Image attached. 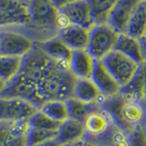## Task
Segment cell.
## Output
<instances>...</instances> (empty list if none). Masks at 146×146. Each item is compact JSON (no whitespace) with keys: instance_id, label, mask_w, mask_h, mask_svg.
I'll return each mask as SVG.
<instances>
[{"instance_id":"obj_1","label":"cell","mask_w":146,"mask_h":146,"mask_svg":"<svg viewBox=\"0 0 146 146\" xmlns=\"http://www.w3.org/2000/svg\"><path fill=\"white\" fill-rule=\"evenodd\" d=\"M115 121L123 130L132 133L143 128L146 118V109L143 102L122 94L107 99L102 105Z\"/></svg>"},{"instance_id":"obj_2","label":"cell","mask_w":146,"mask_h":146,"mask_svg":"<svg viewBox=\"0 0 146 146\" xmlns=\"http://www.w3.org/2000/svg\"><path fill=\"white\" fill-rule=\"evenodd\" d=\"M76 80L70 63L58 62V66L36 84L38 95L44 103L50 100L67 102L73 98Z\"/></svg>"},{"instance_id":"obj_3","label":"cell","mask_w":146,"mask_h":146,"mask_svg":"<svg viewBox=\"0 0 146 146\" xmlns=\"http://www.w3.org/2000/svg\"><path fill=\"white\" fill-rule=\"evenodd\" d=\"M29 26L46 33H51L54 36L58 35V21L60 17V11L55 1H29Z\"/></svg>"},{"instance_id":"obj_4","label":"cell","mask_w":146,"mask_h":146,"mask_svg":"<svg viewBox=\"0 0 146 146\" xmlns=\"http://www.w3.org/2000/svg\"><path fill=\"white\" fill-rule=\"evenodd\" d=\"M120 34L109 25L95 26L90 31L87 50L96 60H102L116 48Z\"/></svg>"},{"instance_id":"obj_5","label":"cell","mask_w":146,"mask_h":146,"mask_svg":"<svg viewBox=\"0 0 146 146\" xmlns=\"http://www.w3.org/2000/svg\"><path fill=\"white\" fill-rule=\"evenodd\" d=\"M102 62L121 87L129 83L141 66L116 49L105 57Z\"/></svg>"},{"instance_id":"obj_6","label":"cell","mask_w":146,"mask_h":146,"mask_svg":"<svg viewBox=\"0 0 146 146\" xmlns=\"http://www.w3.org/2000/svg\"><path fill=\"white\" fill-rule=\"evenodd\" d=\"M2 56L24 58L36 46L29 34L14 29H0Z\"/></svg>"},{"instance_id":"obj_7","label":"cell","mask_w":146,"mask_h":146,"mask_svg":"<svg viewBox=\"0 0 146 146\" xmlns=\"http://www.w3.org/2000/svg\"><path fill=\"white\" fill-rule=\"evenodd\" d=\"M29 25V1L0 0V29L6 27Z\"/></svg>"},{"instance_id":"obj_8","label":"cell","mask_w":146,"mask_h":146,"mask_svg":"<svg viewBox=\"0 0 146 146\" xmlns=\"http://www.w3.org/2000/svg\"><path fill=\"white\" fill-rule=\"evenodd\" d=\"M59 11L67 18L70 25L92 29V21L89 1H63L56 2Z\"/></svg>"},{"instance_id":"obj_9","label":"cell","mask_w":146,"mask_h":146,"mask_svg":"<svg viewBox=\"0 0 146 146\" xmlns=\"http://www.w3.org/2000/svg\"><path fill=\"white\" fill-rule=\"evenodd\" d=\"M82 123L86 131L84 141H92L107 133L115 121L106 110L100 106L91 111Z\"/></svg>"},{"instance_id":"obj_10","label":"cell","mask_w":146,"mask_h":146,"mask_svg":"<svg viewBox=\"0 0 146 146\" xmlns=\"http://www.w3.org/2000/svg\"><path fill=\"white\" fill-rule=\"evenodd\" d=\"M0 97L23 99L35 105L38 110L44 104L38 95L36 85L21 75H18L15 80L7 84V89Z\"/></svg>"},{"instance_id":"obj_11","label":"cell","mask_w":146,"mask_h":146,"mask_svg":"<svg viewBox=\"0 0 146 146\" xmlns=\"http://www.w3.org/2000/svg\"><path fill=\"white\" fill-rule=\"evenodd\" d=\"M29 121H0V146H27Z\"/></svg>"},{"instance_id":"obj_12","label":"cell","mask_w":146,"mask_h":146,"mask_svg":"<svg viewBox=\"0 0 146 146\" xmlns=\"http://www.w3.org/2000/svg\"><path fill=\"white\" fill-rule=\"evenodd\" d=\"M138 1L119 0L116 1L110 16L108 25L119 34H126L132 12Z\"/></svg>"},{"instance_id":"obj_13","label":"cell","mask_w":146,"mask_h":146,"mask_svg":"<svg viewBox=\"0 0 146 146\" xmlns=\"http://www.w3.org/2000/svg\"><path fill=\"white\" fill-rule=\"evenodd\" d=\"M91 80L106 99L115 97L121 92V85L109 72L102 60H96Z\"/></svg>"},{"instance_id":"obj_14","label":"cell","mask_w":146,"mask_h":146,"mask_svg":"<svg viewBox=\"0 0 146 146\" xmlns=\"http://www.w3.org/2000/svg\"><path fill=\"white\" fill-rule=\"evenodd\" d=\"M73 98L86 104L99 106H102L107 100L91 79H77Z\"/></svg>"},{"instance_id":"obj_15","label":"cell","mask_w":146,"mask_h":146,"mask_svg":"<svg viewBox=\"0 0 146 146\" xmlns=\"http://www.w3.org/2000/svg\"><path fill=\"white\" fill-rule=\"evenodd\" d=\"M6 99V113L5 121H29L38 111L35 105L27 100L19 98H5Z\"/></svg>"},{"instance_id":"obj_16","label":"cell","mask_w":146,"mask_h":146,"mask_svg":"<svg viewBox=\"0 0 146 146\" xmlns=\"http://www.w3.org/2000/svg\"><path fill=\"white\" fill-rule=\"evenodd\" d=\"M96 59L87 49L74 50L70 58V71L76 79H91Z\"/></svg>"},{"instance_id":"obj_17","label":"cell","mask_w":146,"mask_h":146,"mask_svg":"<svg viewBox=\"0 0 146 146\" xmlns=\"http://www.w3.org/2000/svg\"><path fill=\"white\" fill-rule=\"evenodd\" d=\"M90 29L85 27L70 25L58 32V38L72 51L87 49L90 40Z\"/></svg>"},{"instance_id":"obj_18","label":"cell","mask_w":146,"mask_h":146,"mask_svg":"<svg viewBox=\"0 0 146 146\" xmlns=\"http://www.w3.org/2000/svg\"><path fill=\"white\" fill-rule=\"evenodd\" d=\"M86 131L83 123L72 119H68L61 123L58 130L56 140L64 146L81 143L85 140Z\"/></svg>"},{"instance_id":"obj_19","label":"cell","mask_w":146,"mask_h":146,"mask_svg":"<svg viewBox=\"0 0 146 146\" xmlns=\"http://www.w3.org/2000/svg\"><path fill=\"white\" fill-rule=\"evenodd\" d=\"M36 44L40 49L53 60L70 63L72 50L58 38V36Z\"/></svg>"},{"instance_id":"obj_20","label":"cell","mask_w":146,"mask_h":146,"mask_svg":"<svg viewBox=\"0 0 146 146\" xmlns=\"http://www.w3.org/2000/svg\"><path fill=\"white\" fill-rule=\"evenodd\" d=\"M116 50L131 58L136 63L143 65L145 62L143 54L141 40L128 34H121L116 45Z\"/></svg>"},{"instance_id":"obj_21","label":"cell","mask_w":146,"mask_h":146,"mask_svg":"<svg viewBox=\"0 0 146 146\" xmlns=\"http://www.w3.org/2000/svg\"><path fill=\"white\" fill-rule=\"evenodd\" d=\"M126 34L141 40L146 36V1H138L137 3Z\"/></svg>"},{"instance_id":"obj_22","label":"cell","mask_w":146,"mask_h":146,"mask_svg":"<svg viewBox=\"0 0 146 146\" xmlns=\"http://www.w3.org/2000/svg\"><path fill=\"white\" fill-rule=\"evenodd\" d=\"M116 0H92L89 1L94 26L108 25L110 16Z\"/></svg>"},{"instance_id":"obj_23","label":"cell","mask_w":146,"mask_h":146,"mask_svg":"<svg viewBox=\"0 0 146 146\" xmlns=\"http://www.w3.org/2000/svg\"><path fill=\"white\" fill-rule=\"evenodd\" d=\"M23 58L0 56V78L7 82L15 80L21 71Z\"/></svg>"},{"instance_id":"obj_24","label":"cell","mask_w":146,"mask_h":146,"mask_svg":"<svg viewBox=\"0 0 146 146\" xmlns=\"http://www.w3.org/2000/svg\"><path fill=\"white\" fill-rule=\"evenodd\" d=\"M39 111L51 120L59 123H62L68 119H70L67 102H64V100L47 102L41 106Z\"/></svg>"},{"instance_id":"obj_25","label":"cell","mask_w":146,"mask_h":146,"mask_svg":"<svg viewBox=\"0 0 146 146\" xmlns=\"http://www.w3.org/2000/svg\"><path fill=\"white\" fill-rule=\"evenodd\" d=\"M120 93L124 96H127V97L141 100V102H143V100L146 99L143 87V73H141V68L133 79L128 84L121 87Z\"/></svg>"},{"instance_id":"obj_26","label":"cell","mask_w":146,"mask_h":146,"mask_svg":"<svg viewBox=\"0 0 146 146\" xmlns=\"http://www.w3.org/2000/svg\"><path fill=\"white\" fill-rule=\"evenodd\" d=\"M67 105L68 109V114H70V119L80 122H83L85 118L88 116V114L91 111H93L97 107H100L99 105L86 104L74 98L68 100Z\"/></svg>"},{"instance_id":"obj_27","label":"cell","mask_w":146,"mask_h":146,"mask_svg":"<svg viewBox=\"0 0 146 146\" xmlns=\"http://www.w3.org/2000/svg\"><path fill=\"white\" fill-rule=\"evenodd\" d=\"M58 131L35 129L29 126L27 134V146H38L50 140L56 139Z\"/></svg>"},{"instance_id":"obj_28","label":"cell","mask_w":146,"mask_h":146,"mask_svg":"<svg viewBox=\"0 0 146 146\" xmlns=\"http://www.w3.org/2000/svg\"><path fill=\"white\" fill-rule=\"evenodd\" d=\"M60 125L61 123L51 120L43 112H41L39 110L29 120V126L30 128H35V129L58 131Z\"/></svg>"},{"instance_id":"obj_29","label":"cell","mask_w":146,"mask_h":146,"mask_svg":"<svg viewBox=\"0 0 146 146\" xmlns=\"http://www.w3.org/2000/svg\"><path fill=\"white\" fill-rule=\"evenodd\" d=\"M129 146H146V136L143 128L131 133Z\"/></svg>"},{"instance_id":"obj_30","label":"cell","mask_w":146,"mask_h":146,"mask_svg":"<svg viewBox=\"0 0 146 146\" xmlns=\"http://www.w3.org/2000/svg\"><path fill=\"white\" fill-rule=\"evenodd\" d=\"M5 113H6V99L0 97V121H5Z\"/></svg>"},{"instance_id":"obj_31","label":"cell","mask_w":146,"mask_h":146,"mask_svg":"<svg viewBox=\"0 0 146 146\" xmlns=\"http://www.w3.org/2000/svg\"><path fill=\"white\" fill-rule=\"evenodd\" d=\"M38 146H64V145H62L56 139H53V140H50V141H46V143H44L42 144H39Z\"/></svg>"},{"instance_id":"obj_32","label":"cell","mask_w":146,"mask_h":146,"mask_svg":"<svg viewBox=\"0 0 146 146\" xmlns=\"http://www.w3.org/2000/svg\"><path fill=\"white\" fill-rule=\"evenodd\" d=\"M141 73H143V87H144V92L146 97V62H144L143 65L141 66Z\"/></svg>"},{"instance_id":"obj_33","label":"cell","mask_w":146,"mask_h":146,"mask_svg":"<svg viewBox=\"0 0 146 146\" xmlns=\"http://www.w3.org/2000/svg\"><path fill=\"white\" fill-rule=\"evenodd\" d=\"M7 83L2 79V78H0V96H1V94L5 91V90L7 89Z\"/></svg>"},{"instance_id":"obj_34","label":"cell","mask_w":146,"mask_h":146,"mask_svg":"<svg viewBox=\"0 0 146 146\" xmlns=\"http://www.w3.org/2000/svg\"><path fill=\"white\" fill-rule=\"evenodd\" d=\"M141 47H143V54L144 61L146 62V38L141 39Z\"/></svg>"},{"instance_id":"obj_35","label":"cell","mask_w":146,"mask_h":146,"mask_svg":"<svg viewBox=\"0 0 146 146\" xmlns=\"http://www.w3.org/2000/svg\"><path fill=\"white\" fill-rule=\"evenodd\" d=\"M81 146H100V145H98V144L93 143H90V141H82Z\"/></svg>"},{"instance_id":"obj_36","label":"cell","mask_w":146,"mask_h":146,"mask_svg":"<svg viewBox=\"0 0 146 146\" xmlns=\"http://www.w3.org/2000/svg\"><path fill=\"white\" fill-rule=\"evenodd\" d=\"M82 144V141L81 143H75V144H72V145H68V146H81Z\"/></svg>"},{"instance_id":"obj_37","label":"cell","mask_w":146,"mask_h":146,"mask_svg":"<svg viewBox=\"0 0 146 146\" xmlns=\"http://www.w3.org/2000/svg\"><path fill=\"white\" fill-rule=\"evenodd\" d=\"M0 56H2V54H1V38H0Z\"/></svg>"},{"instance_id":"obj_38","label":"cell","mask_w":146,"mask_h":146,"mask_svg":"<svg viewBox=\"0 0 146 146\" xmlns=\"http://www.w3.org/2000/svg\"><path fill=\"white\" fill-rule=\"evenodd\" d=\"M145 38H146V36H145Z\"/></svg>"}]
</instances>
